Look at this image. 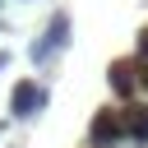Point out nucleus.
I'll return each instance as SVG.
<instances>
[{"mask_svg":"<svg viewBox=\"0 0 148 148\" xmlns=\"http://www.w3.org/2000/svg\"><path fill=\"white\" fill-rule=\"evenodd\" d=\"M139 56H143V60H148V28H143V32H139Z\"/></svg>","mask_w":148,"mask_h":148,"instance_id":"423d86ee","label":"nucleus"},{"mask_svg":"<svg viewBox=\"0 0 148 148\" xmlns=\"http://www.w3.org/2000/svg\"><path fill=\"white\" fill-rule=\"evenodd\" d=\"M9 111H14V120H32V116H42V111H46V88L32 83V79H18V88L9 92Z\"/></svg>","mask_w":148,"mask_h":148,"instance_id":"f03ea898","label":"nucleus"},{"mask_svg":"<svg viewBox=\"0 0 148 148\" xmlns=\"http://www.w3.org/2000/svg\"><path fill=\"white\" fill-rule=\"evenodd\" d=\"M88 139H92V148H111V143H120V139H125V116H116V111H97L92 125H88Z\"/></svg>","mask_w":148,"mask_h":148,"instance_id":"7ed1b4c3","label":"nucleus"},{"mask_svg":"<svg viewBox=\"0 0 148 148\" xmlns=\"http://www.w3.org/2000/svg\"><path fill=\"white\" fill-rule=\"evenodd\" d=\"M125 139L148 143V106H130L125 111Z\"/></svg>","mask_w":148,"mask_h":148,"instance_id":"20e7f679","label":"nucleus"},{"mask_svg":"<svg viewBox=\"0 0 148 148\" xmlns=\"http://www.w3.org/2000/svg\"><path fill=\"white\" fill-rule=\"evenodd\" d=\"M139 83H143V88H148V74H143V79H139Z\"/></svg>","mask_w":148,"mask_h":148,"instance_id":"0eeeda50","label":"nucleus"},{"mask_svg":"<svg viewBox=\"0 0 148 148\" xmlns=\"http://www.w3.org/2000/svg\"><path fill=\"white\" fill-rule=\"evenodd\" d=\"M69 46V14H56L46 28H42V37L32 42V60L37 65H51V56H60Z\"/></svg>","mask_w":148,"mask_h":148,"instance_id":"f257e3e1","label":"nucleus"},{"mask_svg":"<svg viewBox=\"0 0 148 148\" xmlns=\"http://www.w3.org/2000/svg\"><path fill=\"white\" fill-rule=\"evenodd\" d=\"M134 88H139V79H134L125 65H116V69H111V92H116V97H134Z\"/></svg>","mask_w":148,"mask_h":148,"instance_id":"39448f33","label":"nucleus"}]
</instances>
